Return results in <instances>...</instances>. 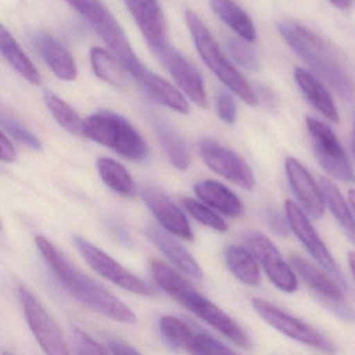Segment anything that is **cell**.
Wrapping results in <instances>:
<instances>
[{"label":"cell","mask_w":355,"mask_h":355,"mask_svg":"<svg viewBox=\"0 0 355 355\" xmlns=\"http://www.w3.org/2000/svg\"><path fill=\"white\" fill-rule=\"evenodd\" d=\"M225 261L228 269L243 284L255 286L261 282V273L257 259L249 249L230 246L225 250Z\"/></svg>","instance_id":"obj_29"},{"label":"cell","mask_w":355,"mask_h":355,"mask_svg":"<svg viewBox=\"0 0 355 355\" xmlns=\"http://www.w3.org/2000/svg\"><path fill=\"white\" fill-rule=\"evenodd\" d=\"M245 243L257 261L263 266L270 282L286 293H293L298 288L296 276L290 266L282 259L278 249L270 239L261 232H248Z\"/></svg>","instance_id":"obj_12"},{"label":"cell","mask_w":355,"mask_h":355,"mask_svg":"<svg viewBox=\"0 0 355 355\" xmlns=\"http://www.w3.org/2000/svg\"><path fill=\"white\" fill-rule=\"evenodd\" d=\"M182 205L186 207L187 211L200 223L209 226V227L214 228L218 232H226L227 230V224L224 222L221 217L214 213L213 211L197 202L194 199L184 198L182 200Z\"/></svg>","instance_id":"obj_34"},{"label":"cell","mask_w":355,"mask_h":355,"mask_svg":"<svg viewBox=\"0 0 355 355\" xmlns=\"http://www.w3.org/2000/svg\"><path fill=\"white\" fill-rule=\"evenodd\" d=\"M353 124H354V128H355V114L353 115Z\"/></svg>","instance_id":"obj_46"},{"label":"cell","mask_w":355,"mask_h":355,"mask_svg":"<svg viewBox=\"0 0 355 355\" xmlns=\"http://www.w3.org/2000/svg\"><path fill=\"white\" fill-rule=\"evenodd\" d=\"M211 11L232 28L240 38L248 42L257 39V30L248 14L232 0H211Z\"/></svg>","instance_id":"obj_26"},{"label":"cell","mask_w":355,"mask_h":355,"mask_svg":"<svg viewBox=\"0 0 355 355\" xmlns=\"http://www.w3.org/2000/svg\"><path fill=\"white\" fill-rule=\"evenodd\" d=\"M141 196L151 213L166 230L187 241L194 240L192 228L186 216L171 199L157 187L145 186Z\"/></svg>","instance_id":"obj_16"},{"label":"cell","mask_w":355,"mask_h":355,"mask_svg":"<svg viewBox=\"0 0 355 355\" xmlns=\"http://www.w3.org/2000/svg\"><path fill=\"white\" fill-rule=\"evenodd\" d=\"M0 49L8 63L24 80L35 86L41 84V76L38 70L5 26H0Z\"/></svg>","instance_id":"obj_27"},{"label":"cell","mask_w":355,"mask_h":355,"mask_svg":"<svg viewBox=\"0 0 355 355\" xmlns=\"http://www.w3.org/2000/svg\"><path fill=\"white\" fill-rule=\"evenodd\" d=\"M157 53L186 96L197 107H203V109L207 107L209 103H207L205 83L198 70L180 51L170 45H166Z\"/></svg>","instance_id":"obj_13"},{"label":"cell","mask_w":355,"mask_h":355,"mask_svg":"<svg viewBox=\"0 0 355 355\" xmlns=\"http://www.w3.org/2000/svg\"><path fill=\"white\" fill-rule=\"evenodd\" d=\"M266 220H267L269 227L271 228L276 234L282 236H288V228L291 230L290 224H288V219L284 220L277 211H273V209L268 211Z\"/></svg>","instance_id":"obj_39"},{"label":"cell","mask_w":355,"mask_h":355,"mask_svg":"<svg viewBox=\"0 0 355 355\" xmlns=\"http://www.w3.org/2000/svg\"><path fill=\"white\" fill-rule=\"evenodd\" d=\"M252 306L266 323L284 336L324 352L332 353L336 351L334 344L323 334L298 318L293 317L282 311L273 303L263 299L254 298L252 299Z\"/></svg>","instance_id":"obj_7"},{"label":"cell","mask_w":355,"mask_h":355,"mask_svg":"<svg viewBox=\"0 0 355 355\" xmlns=\"http://www.w3.org/2000/svg\"><path fill=\"white\" fill-rule=\"evenodd\" d=\"M72 334H73L78 354H107L110 352L109 349L101 346L99 343L91 338L80 328L74 327L72 329Z\"/></svg>","instance_id":"obj_36"},{"label":"cell","mask_w":355,"mask_h":355,"mask_svg":"<svg viewBox=\"0 0 355 355\" xmlns=\"http://www.w3.org/2000/svg\"><path fill=\"white\" fill-rule=\"evenodd\" d=\"M147 44L155 53L168 44L166 21L157 0H124Z\"/></svg>","instance_id":"obj_17"},{"label":"cell","mask_w":355,"mask_h":355,"mask_svg":"<svg viewBox=\"0 0 355 355\" xmlns=\"http://www.w3.org/2000/svg\"><path fill=\"white\" fill-rule=\"evenodd\" d=\"M44 101L51 115L64 130L76 136H84V121L69 103L49 91L45 92Z\"/></svg>","instance_id":"obj_31"},{"label":"cell","mask_w":355,"mask_h":355,"mask_svg":"<svg viewBox=\"0 0 355 355\" xmlns=\"http://www.w3.org/2000/svg\"><path fill=\"white\" fill-rule=\"evenodd\" d=\"M217 112L220 119L227 124L234 123L236 119V99L232 94L225 91H221L217 96Z\"/></svg>","instance_id":"obj_38"},{"label":"cell","mask_w":355,"mask_h":355,"mask_svg":"<svg viewBox=\"0 0 355 355\" xmlns=\"http://www.w3.org/2000/svg\"><path fill=\"white\" fill-rule=\"evenodd\" d=\"M151 123L172 165L182 171L188 169L191 165L190 149L180 132L159 117H153Z\"/></svg>","instance_id":"obj_25"},{"label":"cell","mask_w":355,"mask_h":355,"mask_svg":"<svg viewBox=\"0 0 355 355\" xmlns=\"http://www.w3.org/2000/svg\"><path fill=\"white\" fill-rule=\"evenodd\" d=\"M306 128L319 165L340 182H355L354 170L331 128L313 117H306Z\"/></svg>","instance_id":"obj_6"},{"label":"cell","mask_w":355,"mask_h":355,"mask_svg":"<svg viewBox=\"0 0 355 355\" xmlns=\"http://www.w3.org/2000/svg\"><path fill=\"white\" fill-rule=\"evenodd\" d=\"M19 297L28 326L41 348L47 354H68L69 351L61 329L38 299L26 288H19Z\"/></svg>","instance_id":"obj_9"},{"label":"cell","mask_w":355,"mask_h":355,"mask_svg":"<svg viewBox=\"0 0 355 355\" xmlns=\"http://www.w3.org/2000/svg\"><path fill=\"white\" fill-rule=\"evenodd\" d=\"M186 24L194 41L197 53L207 67L227 87L234 95L246 105L254 107L259 103L257 93L252 90L246 78L232 65L224 55L209 28L195 12H186Z\"/></svg>","instance_id":"obj_3"},{"label":"cell","mask_w":355,"mask_h":355,"mask_svg":"<svg viewBox=\"0 0 355 355\" xmlns=\"http://www.w3.org/2000/svg\"><path fill=\"white\" fill-rule=\"evenodd\" d=\"M200 153L205 164L216 173L244 190L255 187V178L248 164L234 151L213 139H203Z\"/></svg>","instance_id":"obj_11"},{"label":"cell","mask_w":355,"mask_h":355,"mask_svg":"<svg viewBox=\"0 0 355 355\" xmlns=\"http://www.w3.org/2000/svg\"><path fill=\"white\" fill-rule=\"evenodd\" d=\"M0 159L7 163H12L16 159L15 148L3 132L0 137Z\"/></svg>","instance_id":"obj_41"},{"label":"cell","mask_w":355,"mask_h":355,"mask_svg":"<svg viewBox=\"0 0 355 355\" xmlns=\"http://www.w3.org/2000/svg\"><path fill=\"white\" fill-rule=\"evenodd\" d=\"M294 78L306 101L332 123H338L340 115L334 99L319 80L300 67L295 68Z\"/></svg>","instance_id":"obj_22"},{"label":"cell","mask_w":355,"mask_h":355,"mask_svg":"<svg viewBox=\"0 0 355 355\" xmlns=\"http://www.w3.org/2000/svg\"><path fill=\"white\" fill-rule=\"evenodd\" d=\"M194 191L203 202L228 217H240L244 213L242 201L221 182L205 180L195 184Z\"/></svg>","instance_id":"obj_24"},{"label":"cell","mask_w":355,"mask_h":355,"mask_svg":"<svg viewBox=\"0 0 355 355\" xmlns=\"http://www.w3.org/2000/svg\"><path fill=\"white\" fill-rule=\"evenodd\" d=\"M1 125L14 139L20 141L22 144L26 145L34 150H41L42 148L40 141L32 132L5 112L1 113Z\"/></svg>","instance_id":"obj_35"},{"label":"cell","mask_w":355,"mask_h":355,"mask_svg":"<svg viewBox=\"0 0 355 355\" xmlns=\"http://www.w3.org/2000/svg\"><path fill=\"white\" fill-rule=\"evenodd\" d=\"M92 26H94L101 40L109 47L112 55L115 57L118 63L132 78H136L144 69L145 66L139 61L123 28L112 15L111 12L107 9L105 10L97 20L93 22Z\"/></svg>","instance_id":"obj_14"},{"label":"cell","mask_w":355,"mask_h":355,"mask_svg":"<svg viewBox=\"0 0 355 355\" xmlns=\"http://www.w3.org/2000/svg\"><path fill=\"white\" fill-rule=\"evenodd\" d=\"M348 263L349 267H350L352 275L355 278V252L354 251H349L348 252Z\"/></svg>","instance_id":"obj_43"},{"label":"cell","mask_w":355,"mask_h":355,"mask_svg":"<svg viewBox=\"0 0 355 355\" xmlns=\"http://www.w3.org/2000/svg\"><path fill=\"white\" fill-rule=\"evenodd\" d=\"M146 236L180 271L195 279H202V270L191 253L173 236L155 226L146 228Z\"/></svg>","instance_id":"obj_20"},{"label":"cell","mask_w":355,"mask_h":355,"mask_svg":"<svg viewBox=\"0 0 355 355\" xmlns=\"http://www.w3.org/2000/svg\"><path fill=\"white\" fill-rule=\"evenodd\" d=\"M35 46L58 78L72 82L78 78V67L73 57L55 37L40 33L35 37Z\"/></svg>","instance_id":"obj_19"},{"label":"cell","mask_w":355,"mask_h":355,"mask_svg":"<svg viewBox=\"0 0 355 355\" xmlns=\"http://www.w3.org/2000/svg\"><path fill=\"white\" fill-rule=\"evenodd\" d=\"M65 1H67L78 13L82 14L90 24H93L107 9L101 0H65Z\"/></svg>","instance_id":"obj_37"},{"label":"cell","mask_w":355,"mask_h":355,"mask_svg":"<svg viewBox=\"0 0 355 355\" xmlns=\"http://www.w3.org/2000/svg\"><path fill=\"white\" fill-rule=\"evenodd\" d=\"M286 219L290 224L291 230L296 234L303 246L311 253V257L318 261L329 273L342 288H346V280L343 275L342 270L332 257L323 241L315 232L302 209L291 200L286 201Z\"/></svg>","instance_id":"obj_10"},{"label":"cell","mask_w":355,"mask_h":355,"mask_svg":"<svg viewBox=\"0 0 355 355\" xmlns=\"http://www.w3.org/2000/svg\"><path fill=\"white\" fill-rule=\"evenodd\" d=\"M277 30L295 53L343 99L353 98L355 89L352 78L336 51L326 41L294 20H280Z\"/></svg>","instance_id":"obj_2"},{"label":"cell","mask_w":355,"mask_h":355,"mask_svg":"<svg viewBox=\"0 0 355 355\" xmlns=\"http://www.w3.org/2000/svg\"><path fill=\"white\" fill-rule=\"evenodd\" d=\"M165 292L211 327L221 332L236 346L250 348V338L244 329L215 303L197 292L196 288L180 274H174L167 280Z\"/></svg>","instance_id":"obj_5"},{"label":"cell","mask_w":355,"mask_h":355,"mask_svg":"<svg viewBox=\"0 0 355 355\" xmlns=\"http://www.w3.org/2000/svg\"><path fill=\"white\" fill-rule=\"evenodd\" d=\"M332 6L340 10L350 9L352 0H328Z\"/></svg>","instance_id":"obj_42"},{"label":"cell","mask_w":355,"mask_h":355,"mask_svg":"<svg viewBox=\"0 0 355 355\" xmlns=\"http://www.w3.org/2000/svg\"><path fill=\"white\" fill-rule=\"evenodd\" d=\"M90 61L97 78L120 90L128 89V80L122 71V66L112 53L94 47L90 51Z\"/></svg>","instance_id":"obj_30"},{"label":"cell","mask_w":355,"mask_h":355,"mask_svg":"<svg viewBox=\"0 0 355 355\" xmlns=\"http://www.w3.org/2000/svg\"><path fill=\"white\" fill-rule=\"evenodd\" d=\"M349 202H350L351 207H352L353 211L355 213V190H350L348 192Z\"/></svg>","instance_id":"obj_44"},{"label":"cell","mask_w":355,"mask_h":355,"mask_svg":"<svg viewBox=\"0 0 355 355\" xmlns=\"http://www.w3.org/2000/svg\"><path fill=\"white\" fill-rule=\"evenodd\" d=\"M107 349L114 354H139L140 353L132 345L116 338H110L107 340Z\"/></svg>","instance_id":"obj_40"},{"label":"cell","mask_w":355,"mask_h":355,"mask_svg":"<svg viewBox=\"0 0 355 355\" xmlns=\"http://www.w3.org/2000/svg\"><path fill=\"white\" fill-rule=\"evenodd\" d=\"M84 136L130 161L142 162L148 157L146 143L136 128L112 112H98L84 120Z\"/></svg>","instance_id":"obj_4"},{"label":"cell","mask_w":355,"mask_h":355,"mask_svg":"<svg viewBox=\"0 0 355 355\" xmlns=\"http://www.w3.org/2000/svg\"><path fill=\"white\" fill-rule=\"evenodd\" d=\"M352 151L355 155V132H354V136H353V139H352Z\"/></svg>","instance_id":"obj_45"},{"label":"cell","mask_w":355,"mask_h":355,"mask_svg":"<svg viewBox=\"0 0 355 355\" xmlns=\"http://www.w3.org/2000/svg\"><path fill=\"white\" fill-rule=\"evenodd\" d=\"M159 329L168 344L176 348L199 354L205 331L193 327L178 318L166 315L159 320Z\"/></svg>","instance_id":"obj_23"},{"label":"cell","mask_w":355,"mask_h":355,"mask_svg":"<svg viewBox=\"0 0 355 355\" xmlns=\"http://www.w3.org/2000/svg\"><path fill=\"white\" fill-rule=\"evenodd\" d=\"M320 187L323 192L326 205L329 207L332 215L344 230L349 240L355 245V219L352 211L349 209L346 200L336 184L327 178L320 180Z\"/></svg>","instance_id":"obj_28"},{"label":"cell","mask_w":355,"mask_h":355,"mask_svg":"<svg viewBox=\"0 0 355 355\" xmlns=\"http://www.w3.org/2000/svg\"><path fill=\"white\" fill-rule=\"evenodd\" d=\"M97 169L101 180L112 190L124 196L132 194L134 190L132 178L121 164L107 157H101L97 159Z\"/></svg>","instance_id":"obj_32"},{"label":"cell","mask_w":355,"mask_h":355,"mask_svg":"<svg viewBox=\"0 0 355 355\" xmlns=\"http://www.w3.org/2000/svg\"><path fill=\"white\" fill-rule=\"evenodd\" d=\"M36 245L60 284L78 302L122 323L132 324L137 321L134 311L125 303L74 267L73 263L46 238L36 236Z\"/></svg>","instance_id":"obj_1"},{"label":"cell","mask_w":355,"mask_h":355,"mask_svg":"<svg viewBox=\"0 0 355 355\" xmlns=\"http://www.w3.org/2000/svg\"><path fill=\"white\" fill-rule=\"evenodd\" d=\"M244 39L232 38L227 41L228 51L234 61L249 71H259L261 61L255 49Z\"/></svg>","instance_id":"obj_33"},{"label":"cell","mask_w":355,"mask_h":355,"mask_svg":"<svg viewBox=\"0 0 355 355\" xmlns=\"http://www.w3.org/2000/svg\"><path fill=\"white\" fill-rule=\"evenodd\" d=\"M139 86L153 101L178 113L190 112L188 101L184 95L167 80L150 71L146 67L135 78Z\"/></svg>","instance_id":"obj_21"},{"label":"cell","mask_w":355,"mask_h":355,"mask_svg":"<svg viewBox=\"0 0 355 355\" xmlns=\"http://www.w3.org/2000/svg\"><path fill=\"white\" fill-rule=\"evenodd\" d=\"M286 172L291 189L305 213L315 220L323 217L326 203L323 192L306 168L295 157H288Z\"/></svg>","instance_id":"obj_15"},{"label":"cell","mask_w":355,"mask_h":355,"mask_svg":"<svg viewBox=\"0 0 355 355\" xmlns=\"http://www.w3.org/2000/svg\"><path fill=\"white\" fill-rule=\"evenodd\" d=\"M290 261L299 276L313 292L317 293L318 296L321 297L328 309L346 301L340 284L334 278H330L328 275L329 273L321 271L311 261L298 254L291 255Z\"/></svg>","instance_id":"obj_18"},{"label":"cell","mask_w":355,"mask_h":355,"mask_svg":"<svg viewBox=\"0 0 355 355\" xmlns=\"http://www.w3.org/2000/svg\"><path fill=\"white\" fill-rule=\"evenodd\" d=\"M74 244L78 247L87 263L101 274L105 279L115 284L116 286L130 291L141 296H153L155 291L140 278L130 273L123 266L112 259L107 253L91 244L86 239L80 236H73Z\"/></svg>","instance_id":"obj_8"}]
</instances>
